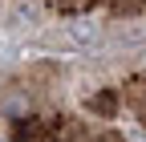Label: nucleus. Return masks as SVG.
Wrapping results in <instances>:
<instances>
[{
  "mask_svg": "<svg viewBox=\"0 0 146 142\" xmlns=\"http://www.w3.org/2000/svg\"><path fill=\"white\" fill-rule=\"evenodd\" d=\"M98 142H122V138H118V134H106V138H98Z\"/></svg>",
  "mask_w": 146,
  "mask_h": 142,
  "instance_id": "nucleus-1",
  "label": "nucleus"
}]
</instances>
